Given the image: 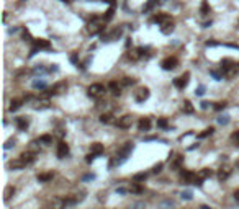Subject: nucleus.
<instances>
[{"instance_id":"f257e3e1","label":"nucleus","mask_w":239,"mask_h":209,"mask_svg":"<svg viewBox=\"0 0 239 209\" xmlns=\"http://www.w3.org/2000/svg\"><path fill=\"white\" fill-rule=\"evenodd\" d=\"M221 70H223V75H226L228 79H232L239 74V64L232 62L231 59H224L221 61Z\"/></svg>"},{"instance_id":"f03ea898","label":"nucleus","mask_w":239,"mask_h":209,"mask_svg":"<svg viewBox=\"0 0 239 209\" xmlns=\"http://www.w3.org/2000/svg\"><path fill=\"white\" fill-rule=\"evenodd\" d=\"M133 142H126L124 144V146L120 149V152H118V157H116V165H121L124 160L128 159V155L133 152Z\"/></svg>"},{"instance_id":"7ed1b4c3","label":"nucleus","mask_w":239,"mask_h":209,"mask_svg":"<svg viewBox=\"0 0 239 209\" xmlns=\"http://www.w3.org/2000/svg\"><path fill=\"white\" fill-rule=\"evenodd\" d=\"M87 92H89V95L92 96V98H102V96L106 93V88L102 83H92L87 88Z\"/></svg>"},{"instance_id":"20e7f679","label":"nucleus","mask_w":239,"mask_h":209,"mask_svg":"<svg viewBox=\"0 0 239 209\" xmlns=\"http://www.w3.org/2000/svg\"><path fill=\"white\" fill-rule=\"evenodd\" d=\"M103 21H100L98 18H97V16H93L92 18V21L89 23L87 25V31L90 33V34H97V33H100L102 30H103Z\"/></svg>"},{"instance_id":"39448f33","label":"nucleus","mask_w":239,"mask_h":209,"mask_svg":"<svg viewBox=\"0 0 239 209\" xmlns=\"http://www.w3.org/2000/svg\"><path fill=\"white\" fill-rule=\"evenodd\" d=\"M131 124H133V118L129 114H124V116H121V118L116 121V126L120 127V129H129Z\"/></svg>"},{"instance_id":"423d86ee","label":"nucleus","mask_w":239,"mask_h":209,"mask_svg":"<svg viewBox=\"0 0 239 209\" xmlns=\"http://www.w3.org/2000/svg\"><path fill=\"white\" fill-rule=\"evenodd\" d=\"M147 98H149V90L146 88V87H143V88H138L134 92V100L138 103H144Z\"/></svg>"},{"instance_id":"0eeeda50","label":"nucleus","mask_w":239,"mask_h":209,"mask_svg":"<svg viewBox=\"0 0 239 209\" xmlns=\"http://www.w3.org/2000/svg\"><path fill=\"white\" fill-rule=\"evenodd\" d=\"M177 64H179L177 57H166V59L161 62V66H162L164 70H174V69L177 67Z\"/></svg>"},{"instance_id":"6e6552de","label":"nucleus","mask_w":239,"mask_h":209,"mask_svg":"<svg viewBox=\"0 0 239 209\" xmlns=\"http://www.w3.org/2000/svg\"><path fill=\"white\" fill-rule=\"evenodd\" d=\"M189 77H190V74H189V72H185L184 75H180V77L174 79V85L177 87L179 90H184L185 87H187V83H189Z\"/></svg>"},{"instance_id":"1a4fd4ad","label":"nucleus","mask_w":239,"mask_h":209,"mask_svg":"<svg viewBox=\"0 0 239 209\" xmlns=\"http://www.w3.org/2000/svg\"><path fill=\"white\" fill-rule=\"evenodd\" d=\"M67 155H69V146H67L64 141H61L58 144V157L59 159H66Z\"/></svg>"},{"instance_id":"9d476101","label":"nucleus","mask_w":239,"mask_h":209,"mask_svg":"<svg viewBox=\"0 0 239 209\" xmlns=\"http://www.w3.org/2000/svg\"><path fill=\"white\" fill-rule=\"evenodd\" d=\"M15 124L20 131H25L26 127L30 126V119H28L26 116H18V118H15Z\"/></svg>"},{"instance_id":"9b49d317","label":"nucleus","mask_w":239,"mask_h":209,"mask_svg":"<svg viewBox=\"0 0 239 209\" xmlns=\"http://www.w3.org/2000/svg\"><path fill=\"white\" fill-rule=\"evenodd\" d=\"M66 199L64 198H53L49 201V209H64Z\"/></svg>"},{"instance_id":"f8f14e48","label":"nucleus","mask_w":239,"mask_h":209,"mask_svg":"<svg viewBox=\"0 0 239 209\" xmlns=\"http://www.w3.org/2000/svg\"><path fill=\"white\" fill-rule=\"evenodd\" d=\"M35 49L39 51V49H51V43L48 39H35Z\"/></svg>"},{"instance_id":"ddd939ff","label":"nucleus","mask_w":239,"mask_h":209,"mask_svg":"<svg viewBox=\"0 0 239 209\" xmlns=\"http://www.w3.org/2000/svg\"><path fill=\"white\" fill-rule=\"evenodd\" d=\"M138 129L139 131H149L151 129V119L149 118H141L138 123Z\"/></svg>"},{"instance_id":"4468645a","label":"nucleus","mask_w":239,"mask_h":209,"mask_svg":"<svg viewBox=\"0 0 239 209\" xmlns=\"http://www.w3.org/2000/svg\"><path fill=\"white\" fill-rule=\"evenodd\" d=\"M8 167H10V168H13V170H21V168H25V167H26V164H25V162L18 157V159H15V160L10 162Z\"/></svg>"},{"instance_id":"2eb2a0df","label":"nucleus","mask_w":239,"mask_h":209,"mask_svg":"<svg viewBox=\"0 0 239 209\" xmlns=\"http://www.w3.org/2000/svg\"><path fill=\"white\" fill-rule=\"evenodd\" d=\"M172 18H170L169 15H166V13H157L154 18H152V21L154 23H159V25H164V23H167V21H170Z\"/></svg>"},{"instance_id":"dca6fc26","label":"nucleus","mask_w":239,"mask_h":209,"mask_svg":"<svg viewBox=\"0 0 239 209\" xmlns=\"http://www.w3.org/2000/svg\"><path fill=\"white\" fill-rule=\"evenodd\" d=\"M38 178V181H41V183H48L51 181V180L54 178V173L53 172H46V173H39V175L36 177Z\"/></svg>"},{"instance_id":"f3484780","label":"nucleus","mask_w":239,"mask_h":209,"mask_svg":"<svg viewBox=\"0 0 239 209\" xmlns=\"http://www.w3.org/2000/svg\"><path fill=\"white\" fill-rule=\"evenodd\" d=\"M143 48H138L136 51H128V59H131V61H138L141 56H143Z\"/></svg>"},{"instance_id":"a211bd4d","label":"nucleus","mask_w":239,"mask_h":209,"mask_svg":"<svg viewBox=\"0 0 239 209\" xmlns=\"http://www.w3.org/2000/svg\"><path fill=\"white\" fill-rule=\"evenodd\" d=\"M20 159L23 160L26 165H30V164L35 162V154H33V152H23V154L20 155Z\"/></svg>"},{"instance_id":"6ab92c4d","label":"nucleus","mask_w":239,"mask_h":209,"mask_svg":"<svg viewBox=\"0 0 239 209\" xmlns=\"http://www.w3.org/2000/svg\"><path fill=\"white\" fill-rule=\"evenodd\" d=\"M108 88L111 90V93L115 95V96L121 95V87L118 85V82H110V83H108Z\"/></svg>"},{"instance_id":"aec40b11","label":"nucleus","mask_w":239,"mask_h":209,"mask_svg":"<svg viewBox=\"0 0 239 209\" xmlns=\"http://www.w3.org/2000/svg\"><path fill=\"white\" fill-rule=\"evenodd\" d=\"M182 178H184L185 181H189V183H193V181H195V178H197V175L193 172L184 170V172H182Z\"/></svg>"},{"instance_id":"412c9836","label":"nucleus","mask_w":239,"mask_h":209,"mask_svg":"<svg viewBox=\"0 0 239 209\" xmlns=\"http://www.w3.org/2000/svg\"><path fill=\"white\" fill-rule=\"evenodd\" d=\"M161 31H162L164 34L172 33V31H174V21L170 20V21H167V23H164V25H161Z\"/></svg>"},{"instance_id":"4be33fe9","label":"nucleus","mask_w":239,"mask_h":209,"mask_svg":"<svg viewBox=\"0 0 239 209\" xmlns=\"http://www.w3.org/2000/svg\"><path fill=\"white\" fill-rule=\"evenodd\" d=\"M66 88H67V83L66 82H58L54 87H53V93H62V92H66Z\"/></svg>"},{"instance_id":"5701e85b","label":"nucleus","mask_w":239,"mask_h":209,"mask_svg":"<svg viewBox=\"0 0 239 209\" xmlns=\"http://www.w3.org/2000/svg\"><path fill=\"white\" fill-rule=\"evenodd\" d=\"M90 152L95 154V155H100L102 152H103V146H102L100 142H93L92 146H90Z\"/></svg>"},{"instance_id":"b1692460","label":"nucleus","mask_w":239,"mask_h":209,"mask_svg":"<svg viewBox=\"0 0 239 209\" xmlns=\"http://www.w3.org/2000/svg\"><path fill=\"white\" fill-rule=\"evenodd\" d=\"M229 175H231V170L228 167L221 168V170L218 172V178L221 180V181H223V180H228V178H229Z\"/></svg>"},{"instance_id":"393cba45","label":"nucleus","mask_w":239,"mask_h":209,"mask_svg":"<svg viewBox=\"0 0 239 209\" xmlns=\"http://www.w3.org/2000/svg\"><path fill=\"white\" fill-rule=\"evenodd\" d=\"M113 116L110 113H103V114H100V123H103V124H111L113 123Z\"/></svg>"},{"instance_id":"a878e982","label":"nucleus","mask_w":239,"mask_h":209,"mask_svg":"<svg viewBox=\"0 0 239 209\" xmlns=\"http://www.w3.org/2000/svg\"><path fill=\"white\" fill-rule=\"evenodd\" d=\"M39 144H44V146H49V144H53V136L51 134H43L41 137L38 139Z\"/></svg>"},{"instance_id":"bb28decb","label":"nucleus","mask_w":239,"mask_h":209,"mask_svg":"<svg viewBox=\"0 0 239 209\" xmlns=\"http://www.w3.org/2000/svg\"><path fill=\"white\" fill-rule=\"evenodd\" d=\"M36 109H44V108H49V100L48 98H43V100H38L35 105Z\"/></svg>"},{"instance_id":"cd10ccee","label":"nucleus","mask_w":239,"mask_h":209,"mask_svg":"<svg viewBox=\"0 0 239 209\" xmlns=\"http://www.w3.org/2000/svg\"><path fill=\"white\" fill-rule=\"evenodd\" d=\"M211 175H213V172L210 170V168H203V170L198 172V178H202V180H205V178H210Z\"/></svg>"},{"instance_id":"c85d7f7f","label":"nucleus","mask_w":239,"mask_h":209,"mask_svg":"<svg viewBox=\"0 0 239 209\" xmlns=\"http://www.w3.org/2000/svg\"><path fill=\"white\" fill-rule=\"evenodd\" d=\"M182 109H184V113H187V114H192L195 109H193V106H192V103L189 101V100H185L184 101V106H182Z\"/></svg>"},{"instance_id":"c756f323","label":"nucleus","mask_w":239,"mask_h":209,"mask_svg":"<svg viewBox=\"0 0 239 209\" xmlns=\"http://www.w3.org/2000/svg\"><path fill=\"white\" fill-rule=\"evenodd\" d=\"M20 106H21V100H12V101H10L8 109H10V111H16Z\"/></svg>"},{"instance_id":"7c9ffc66","label":"nucleus","mask_w":239,"mask_h":209,"mask_svg":"<svg viewBox=\"0 0 239 209\" xmlns=\"http://www.w3.org/2000/svg\"><path fill=\"white\" fill-rule=\"evenodd\" d=\"M134 83H136V79H131V77H123L121 79V85H124V87H131Z\"/></svg>"},{"instance_id":"2f4dec72","label":"nucleus","mask_w":239,"mask_h":209,"mask_svg":"<svg viewBox=\"0 0 239 209\" xmlns=\"http://www.w3.org/2000/svg\"><path fill=\"white\" fill-rule=\"evenodd\" d=\"M13 193H15V188L13 186H7V190H5V201H8L10 198H12Z\"/></svg>"},{"instance_id":"473e14b6","label":"nucleus","mask_w":239,"mask_h":209,"mask_svg":"<svg viewBox=\"0 0 239 209\" xmlns=\"http://www.w3.org/2000/svg\"><path fill=\"white\" fill-rule=\"evenodd\" d=\"M213 132H215V129H213V127H206V129H205L203 132H200V134H198V137H200V139H203V137H206V136H211Z\"/></svg>"},{"instance_id":"72a5a7b5","label":"nucleus","mask_w":239,"mask_h":209,"mask_svg":"<svg viewBox=\"0 0 239 209\" xmlns=\"http://www.w3.org/2000/svg\"><path fill=\"white\" fill-rule=\"evenodd\" d=\"M157 127H162V129H166V127H169V121H167L166 118L157 119Z\"/></svg>"},{"instance_id":"f704fd0d","label":"nucleus","mask_w":239,"mask_h":209,"mask_svg":"<svg viewBox=\"0 0 239 209\" xmlns=\"http://www.w3.org/2000/svg\"><path fill=\"white\" fill-rule=\"evenodd\" d=\"M113 13H115V7H111L110 10L106 11V15L103 16V21H108V20H111V18H113Z\"/></svg>"},{"instance_id":"c9c22d12","label":"nucleus","mask_w":239,"mask_h":209,"mask_svg":"<svg viewBox=\"0 0 239 209\" xmlns=\"http://www.w3.org/2000/svg\"><path fill=\"white\" fill-rule=\"evenodd\" d=\"M147 178V173H136L134 175V181H144Z\"/></svg>"},{"instance_id":"e433bc0d","label":"nucleus","mask_w":239,"mask_h":209,"mask_svg":"<svg viewBox=\"0 0 239 209\" xmlns=\"http://www.w3.org/2000/svg\"><path fill=\"white\" fill-rule=\"evenodd\" d=\"M202 13L203 15H208L210 13V5H208V2H203L202 3Z\"/></svg>"},{"instance_id":"4c0bfd02","label":"nucleus","mask_w":239,"mask_h":209,"mask_svg":"<svg viewBox=\"0 0 239 209\" xmlns=\"http://www.w3.org/2000/svg\"><path fill=\"white\" fill-rule=\"evenodd\" d=\"M182 162H184V157H182V155H177V159H175V160H174V164H172L174 168H179Z\"/></svg>"},{"instance_id":"58836bf2","label":"nucleus","mask_w":239,"mask_h":209,"mask_svg":"<svg viewBox=\"0 0 239 209\" xmlns=\"http://www.w3.org/2000/svg\"><path fill=\"white\" fill-rule=\"evenodd\" d=\"M218 123L219 124H228L229 123V116H221V118H218Z\"/></svg>"},{"instance_id":"ea45409f","label":"nucleus","mask_w":239,"mask_h":209,"mask_svg":"<svg viewBox=\"0 0 239 209\" xmlns=\"http://www.w3.org/2000/svg\"><path fill=\"white\" fill-rule=\"evenodd\" d=\"M224 108H226V103L224 101H219V103L215 105V109H218V111H221V109H224Z\"/></svg>"},{"instance_id":"a19ab883","label":"nucleus","mask_w":239,"mask_h":209,"mask_svg":"<svg viewBox=\"0 0 239 209\" xmlns=\"http://www.w3.org/2000/svg\"><path fill=\"white\" fill-rule=\"evenodd\" d=\"M33 87H35V88H44L46 83H44L43 80H41V82H38V80H36V82H33Z\"/></svg>"},{"instance_id":"79ce46f5","label":"nucleus","mask_w":239,"mask_h":209,"mask_svg":"<svg viewBox=\"0 0 239 209\" xmlns=\"http://www.w3.org/2000/svg\"><path fill=\"white\" fill-rule=\"evenodd\" d=\"M231 139H232V141H234V142H236V146H239V131H236V132H234V134H232V136H231Z\"/></svg>"},{"instance_id":"37998d69","label":"nucleus","mask_w":239,"mask_h":209,"mask_svg":"<svg viewBox=\"0 0 239 209\" xmlns=\"http://www.w3.org/2000/svg\"><path fill=\"white\" fill-rule=\"evenodd\" d=\"M161 170H162V164H157V165L152 167V173H159Z\"/></svg>"},{"instance_id":"c03bdc74","label":"nucleus","mask_w":239,"mask_h":209,"mask_svg":"<svg viewBox=\"0 0 239 209\" xmlns=\"http://www.w3.org/2000/svg\"><path fill=\"white\" fill-rule=\"evenodd\" d=\"M131 191H133V193H141V191H143V188L138 186V185H133V186H131Z\"/></svg>"},{"instance_id":"a18cd8bd","label":"nucleus","mask_w":239,"mask_h":209,"mask_svg":"<svg viewBox=\"0 0 239 209\" xmlns=\"http://www.w3.org/2000/svg\"><path fill=\"white\" fill-rule=\"evenodd\" d=\"M182 198L184 199H192V193L190 191H185V193H182Z\"/></svg>"},{"instance_id":"49530a36","label":"nucleus","mask_w":239,"mask_h":209,"mask_svg":"<svg viewBox=\"0 0 239 209\" xmlns=\"http://www.w3.org/2000/svg\"><path fill=\"white\" fill-rule=\"evenodd\" d=\"M195 93H197L198 96H202V95L205 93V87H198V88H197V92H195Z\"/></svg>"},{"instance_id":"de8ad7c7","label":"nucleus","mask_w":239,"mask_h":209,"mask_svg":"<svg viewBox=\"0 0 239 209\" xmlns=\"http://www.w3.org/2000/svg\"><path fill=\"white\" fill-rule=\"evenodd\" d=\"M23 39H25V41H31V36H30V33H28V31L23 33Z\"/></svg>"},{"instance_id":"09e8293b","label":"nucleus","mask_w":239,"mask_h":209,"mask_svg":"<svg viewBox=\"0 0 239 209\" xmlns=\"http://www.w3.org/2000/svg\"><path fill=\"white\" fill-rule=\"evenodd\" d=\"M93 159H95V154H89V155H87V159H85V160H87L89 164H90V162H92Z\"/></svg>"},{"instance_id":"8fccbe9b","label":"nucleus","mask_w":239,"mask_h":209,"mask_svg":"<svg viewBox=\"0 0 239 209\" xmlns=\"http://www.w3.org/2000/svg\"><path fill=\"white\" fill-rule=\"evenodd\" d=\"M12 146H15V141H8L7 144H5V149H10Z\"/></svg>"},{"instance_id":"3c124183","label":"nucleus","mask_w":239,"mask_h":209,"mask_svg":"<svg viewBox=\"0 0 239 209\" xmlns=\"http://www.w3.org/2000/svg\"><path fill=\"white\" fill-rule=\"evenodd\" d=\"M208 105H210L208 101H203V103H202V108H203V109H206V108H208Z\"/></svg>"},{"instance_id":"603ef678","label":"nucleus","mask_w":239,"mask_h":209,"mask_svg":"<svg viewBox=\"0 0 239 209\" xmlns=\"http://www.w3.org/2000/svg\"><path fill=\"white\" fill-rule=\"evenodd\" d=\"M234 198H236V199H239V190H237L236 193H234Z\"/></svg>"},{"instance_id":"864d4df0","label":"nucleus","mask_w":239,"mask_h":209,"mask_svg":"<svg viewBox=\"0 0 239 209\" xmlns=\"http://www.w3.org/2000/svg\"><path fill=\"white\" fill-rule=\"evenodd\" d=\"M103 2H106V3H111V5H113V2H115V0H103Z\"/></svg>"},{"instance_id":"5fc2aeb1","label":"nucleus","mask_w":239,"mask_h":209,"mask_svg":"<svg viewBox=\"0 0 239 209\" xmlns=\"http://www.w3.org/2000/svg\"><path fill=\"white\" fill-rule=\"evenodd\" d=\"M62 2H67V3H69V2H72V0H62Z\"/></svg>"},{"instance_id":"6e6d98bb","label":"nucleus","mask_w":239,"mask_h":209,"mask_svg":"<svg viewBox=\"0 0 239 209\" xmlns=\"http://www.w3.org/2000/svg\"><path fill=\"white\" fill-rule=\"evenodd\" d=\"M202 209H210V207H208V206H203V207H202Z\"/></svg>"}]
</instances>
